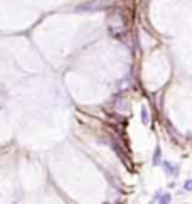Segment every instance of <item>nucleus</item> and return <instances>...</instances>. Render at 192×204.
I'll list each match as a JSON object with an SVG mask.
<instances>
[{"instance_id":"nucleus-1","label":"nucleus","mask_w":192,"mask_h":204,"mask_svg":"<svg viewBox=\"0 0 192 204\" xmlns=\"http://www.w3.org/2000/svg\"><path fill=\"white\" fill-rule=\"evenodd\" d=\"M108 26H110V32L115 34V36H116V34L125 32L127 24H125V17H123V14H121V10H115V12L110 14Z\"/></svg>"},{"instance_id":"nucleus-2","label":"nucleus","mask_w":192,"mask_h":204,"mask_svg":"<svg viewBox=\"0 0 192 204\" xmlns=\"http://www.w3.org/2000/svg\"><path fill=\"white\" fill-rule=\"evenodd\" d=\"M111 0H94L91 4H86V5H81L79 10H101V9L108 7Z\"/></svg>"},{"instance_id":"nucleus-6","label":"nucleus","mask_w":192,"mask_h":204,"mask_svg":"<svg viewBox=\"0 0 192 204\" xmlns=\"http://www.w3.org/2000/svg\"><path fill=\"white\" fill-rule=\"evenodd\" d=\"M141 123L148 125V110H147V106L141 108Z\"/></svg>"},{"instance_id":"nucleus-8","label":"nucleus","mask_w":192,"mask_h":204,"mask_svg":"<svg viewBox=\"0 0 192 204\" xmlns=\"http://www.w3.org/2000/svg\"><path fill=\"white\" fill-rule=\"evenodd\" d=\"M184 189L185 191H192V179H187L184 182Z\"/></svg>"},{"instance_id":"nucleus-5","label":"nucleus","mask_w":192,"mask_h":204,"mask_svg":"<svg viewBox=\"0 0 192 204\" xmlns=\"http://www.w3.org/2000/svg\"><path fill=\"white\" fill-rule=\"evenodd\" d=\"M116 111H120V113H125L128 110V103H127V100H120L118 103H116Z\"/></svg>"},{"instance_id":"nucleus-4","label":"nucleus","mask_w":192,"mask_h":204,"mask_svg":"<svg viewBox=\"0 0 192 204\" xmlns=\"http://www.w3.org/2000/svg\"><path fill=\"white\" fill-rule=\"evenodd\" d=\"M153 165H160L162 164V152H160V147L155 149V153H153V159H152Z\"/></svg>"},{"instance_id":"nucleus-7","label":"nucleus","mask_w":192,"mask_h":204,"mask_svg":"<svg viewBox=\"0 0 192 204\" xmlns=\"http://www.w3.org/2000/svg\"><path fill=\"white\" fill-rule=\"evenodd\" d=\"M159 199H160V204H169V202H170V199H172V196L169 192H165V194H160Z\"/></svg>"},{"instance_id":"nucleus-3","label":"nucleus","mask_w":192,"mask_h":204,"mask_svg":"<svg viewBox=\"0 0 192 204\" xmlns=\"http://www.w3.org/2000/svg\"><path fill=\"white\" fill-rule=\"evenodd\" d=\"M162 167H163V172H165L167 175H175L177 174V165L172 164V162H163Z\"/></svg>"}]
</instances>
